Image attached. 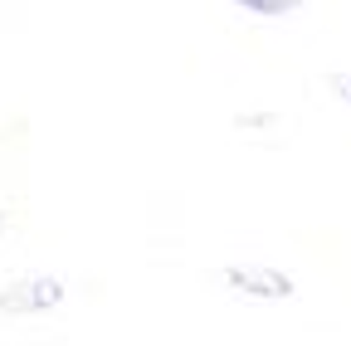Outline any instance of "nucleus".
Segmentation results:
<instances>
[{
	"mask_svg": "<svg viewBox=\"0 0 351 346\" xmlns=\"http://www.w3.org/2000/svg\"><path fill=\"white\" fill-rule=\"evenodd\" d=\"M64 302V283L59 278H20V283H5L0 288V312L10 317H39Z\"/></svg>",
	"mask_w": 351,
	"mask_h": 346,
	"instance_id": "obj_1",
	"label": "nucleus"
},
{
	"mask_svg": "<svg viewBox=\"0 0 351 346\" xmlns=\"http://www.w3.org/2000/svg\"><path fill=\"white\" fill-rule=\"evenodd\" d=\"M225 283L234 288V293H244V297H269V302H278V297H293L298 288H293V278L288 273H278V269H244V264H234V269H225Z\"/></svg>",
	"mask_w": 351,
	"mask_h": 346,
	"instance_id": "obj_2",
	"label": "nucleus"
},
{
	"mask_svg": "<svg viewBox=\"0 0 351 346\" xmlns=\"http://www.w3.org/2000/svg\"><path fill=\"white\" fill-rule=\"evenodd\" d=\"M234 5H244L249 15H263V20H278V15L302 10V0H234Z\"/></svg>",
	"mask_w": 351,
	"mask_h": 346,
	"instance_id": "obj_3",
	"label": "nucleus"
},
{
	"mask_svg": "<svg viewBox=\"0 0 351 346\" xmlns=\"http://www.w3.org/2000/svg\"><path fill=\"white\" fill-rule=\"evenodd\" d=\"M327 88H332L341 103H351V73H332V78H327Z\"/></svg>",
	"mask_w": 351,
	"mask_h": 346,
	"instance_id": "obj_4",
	"label": "nucleus"
},
{
	"mask_svg": "<svg viewBox=\"0 0 351 346\" xmlns=\"http://www.w3.org/2000/svg\"><path fill=\"white\" fill-rule=\"evenodd\" d=\"M0 230H5V214H0Z\"/></svg>",
	"mask_w": 351,
	"mask_h": 346,
	"instance_id": "obj_5",
	"label": "nucleus"
}]
</instances>
